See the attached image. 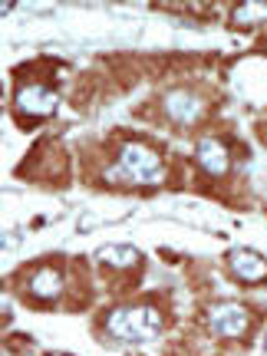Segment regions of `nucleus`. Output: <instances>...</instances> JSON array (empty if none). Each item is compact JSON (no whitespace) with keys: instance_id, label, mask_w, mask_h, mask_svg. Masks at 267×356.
I'll return each mask as SVG.
<instances>
[{"instance_id":"1","label":"nucleus","mask_w":267,"mask_h":356,"mask_svg":"<svg viewBox=\"0 0 267 356\" xmlns=\"http://www.w3.org/2000/svg\"><path fill=\"white\" fill-rule=\"evenodd\" d=\"M165 327L162 310L155 304H122L106 317V333L119 340V343H142V340H155Z\"/></svg>"},{"instance_id":"2","label":"nucleus","mask_w":267,"mask_h":356,"mask_svg":"<svg viewBox=\"0 0 267 356\" xmlns=\"http://www.w3.org/2000/svg\"><path fill=\"white\" fill-rule=\"evenodd\" d=\"M162 178H165V162L149 145H139V142L119 145L115 162L109 168V181H119V185H159Z\"/></svg>"},{"instance_id":"3","label":"nucleus","mask_w":267,"mask_h":356,"mask_svg":"<svg viewBox=\"0 0 267 356\" xmlns=\"http://www.w3.org/2000/svg\"><path fill=\"white\" fill-rule=\"evenodd\" d=\"M66 274L60 264L43 261V264L30 267V277H26L24 293L30 300H37V307H56L53 300H63L66 297Z\"/></svg>"},{"instance_id":"4","label":"nucleus","mask_w":267,"mask_h":356,"mask_svg":"<svg viewBox=\"0 0 267 356\" xmlns=\"http://www.w3.org/2000/svg\"><path fill=\"white\" fill-rule=\"evenodd\" d=\"M60 106V96L53 86H43V83H33V86H24L17 92V113L30 115V122H40L47 115L56 113Z\"/></svg>"},{"instance_id":"5","label":"nucleus","mask_w":267,"mask_h":356,"mask_svg":"<svg viewBox=\"0 0 267 356\" xmlns=\"http://www.w3.org/2000/svg\"><path fill=\"white\" fill-rule=\"evenodd\" d=\"M208 323H211V330H215L218 337H225V340H238V337H244V333L251 330V317H248V310H244L241 304H231V300L211 307Z\"/></svg>"},{"instance_id":"6","label":"nucleus","mask_w":267,"mask_h":356,"mask_svg":"<svg viewBox=\"0 0 267 356\" xmlns=\"http://www.w3.org/2000/svg\"><path fill=\"white\" fill-rule=\"evenodd\" d=\"M165 113L175 119V122H198L204 113V102L198 92H185V89H175L165 96Z\"/></svg>"},{"instance_id":"7","label":"nucleus","mask_w":267,"mask_h":356,"mask_svg":"<svg viewBox=\"0 0 267 356\" xmlns=\"http://www.w3.org/2000/svg\"><path fill=\"white\" fill-rule=\"evenodd\" d=\"M228 267H231V274H234V280H244V284L267 280V261L257 257L254 251H234L228 257Z\"/></svg>"},{"instance_id":"8","label":"nucleus","mask_w":267,"mask_h":356,"mask_svg":"<svg viewBox=\"0 0 267 356\" xmlns=\"http://www.w3.org/2000/svg\"><path fill=\"white\" fill-rule=\"evenodd\" d=\"M198 165H202L204 172H211V175H225L228 165H231L228 149H225L221 142H215V139L198 142Z\"/></svg>"},{"instance_id":"9","label":"nucleus","mask_w":267,"mask_h":356,"mask_svg":"<svg viewBox=\"0 0 267 356\" xmlns=\"http://www.w3.org/2000/svg\"><path fill=\"white\" fill-rule=\"evenodd\" d=\"M257 20H267V3H241V7H234V17H231L234 26H248Z\"/></svg>"},{"instance_id":"10","label":"nucleus","mask_w":267,"mask_h":356,"mask_svg":"<svg viewBox=\"0 0 267 356\" xmlns=\"http://www.w3.org/2000/svg\"><path fill=\"white\" fill-rule=\"evenodd\" d=\"M102 264L106 267H132L139 264V254L132 248H106L102 251Z\"/></svg>"},{"instance_id":"11","label":"nucleus","mask_w":267,"mask_h":356,"mask_svg":"<svg viewBox=\"0 0 267 356\" xmlns=\"http://www.w3.org/2000/svg\"><path fill=\"white\" fill-rule=\"evenodd\" d=\"M47 356H66V353H47Z\"/></svg>"}]
</instances>
